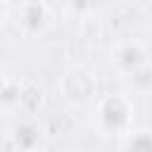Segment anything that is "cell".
<instances>
[{
    "instance_id": "cell-1",
    "label": "cell",
    "mask_w": 152,
    "mask_h": 152,
    "mask_svg": "<svg viewBox=\"0 0 152 152\" xmlns=\"http://www.w3.org/2000/svg\"><path fill=\"white\" fill-rule=\"evenodd\" d=\"M131 114H133V107L121 95L102 97L100 104H97V121H100V126L107 133H121V131H126L128 124H131Z\"/></svg>"
},
{
    "instance_id": "cell-2",
    "label": "cell",
    "mask_w": 152,
    "mask_h": 152,
    "mask_svg": "<svg viewBox=\"0 0 152 152\" xmlns=\"http://www.w3.org/2000/svg\"><path fill=\"white\" fill-rule=\"evenodd\" d=\"M112 55H114L112 62H114L116 71H119L121 76H126V78L147 62V50H145V45H142L140 40H135V38H128V40L116 43V48L112 50Z\"/></svg>"
},
{
    "instance_id": "cell-3",
    "label": "cell",
    "mask_w": 152,
    "mask_h": 152,
    "mask_svg": "<svg viewBox=\"0 0 152 152\" xmlns=\"http://www.w3.org/2000/svg\"><path fill=\"white\" fill-rule=\"evenodd\" d=\"M24 88L19 83V78H14L12 74L0 69V109L7 114H14L19 109V104L24 102Z\"/></svg>"
},
{
    "instance_id": "cell-4",
    "label": "cell",
    "mask_w": 152,
    "mask_h": 152,
    "mask_svg": "<svg viewBox=\"0 0 152 152\" xmlns=\"http://www.w3.org/2000/svg\"><path fill=\"white\" fill-rule=\"evenodd\" d=\"M10 138L14 140L17 147H36L40 145V138H43V131H40V124H36L33 119L28 116H21L17 119L12 126H10Z\"/></svg>"
},
{
    "instance_id": "cell-5",
    "label": "cell",
    "mask_w": 152,
    "mask_h": 152,
    "mask_svg": "<svg viewBox=\"0 0 152 152\" xmlns=\"http://www.w3.org/2000/svg\"><path fill=\"white\" fill-rule=\"evenodd\" d=\"M48 21V10L40 0H28L21 10V26L26 31H40Z\"/></svg>"
},
{
    "instance_id": "cell-6",
    "label": "cell",
    "mask_w": 152,
    "mask_h": 152,
    "mask_svg": "<svg viewBox=\"0 0 152 152\" xmlns=\"http://www.w3.org/2000/svg\"><path fill=\"white\" fill-rule=\"evenodd\" d=\"M128 78H131V83H133V88L138 93H152V62H145Z\"/></svg>"
},
{
    "instance_id": "cell-7",
    "label": "cell",
    "mask_w": 152,
    "mask_h": 152,
    "mask_svg": "<svg viewBox=\"0 0 152 152\" xmlns=\"http://www.w3.org/2000/svg\"><path fill=\"white\" fill-rule=\"evenodd\" d=\"M128 147H133V150H152V133H135V135H131V140H128Z\"/></svg>"
},
{
    "instance_id": "cell-8",
    "label": "cell",
    "mask_w": 152,
    "mask_h": 152,
    "mask_svg": "<svg viewBox=\"0 0 152 152\" xmlns=\"http://www.w3.org/2000/svg\"><path fill=\"white\" fill-rule=\"evenodd\" d=\"M2 14H5V10H2V2H0V21H2Z\"/></svg>"
}]
</instances>
